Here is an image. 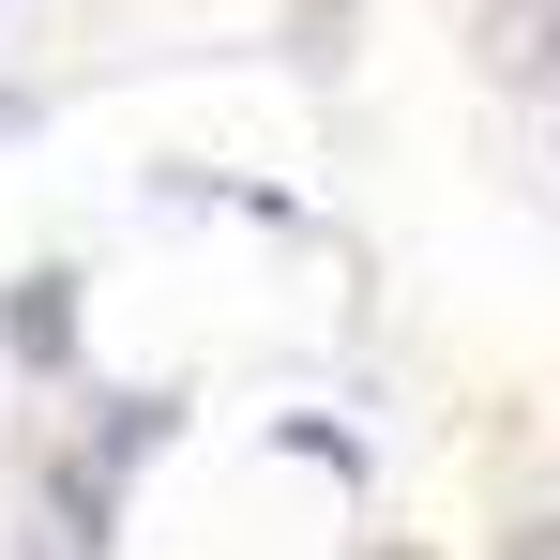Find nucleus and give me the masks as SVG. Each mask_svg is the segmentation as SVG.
<instances>
[{"mask_svg":"<svg viewBox=\"0 0 560 560\" xmlns=\"http://www.w3.org/2000/svg\"><path fill=\"white\" fill-rule=\"evenodd\" d=\"M61 334H77V318H61V273H31V288H15V349L61 364Z\"/></svg>","mask_w":560,"mask_h":560,"instance_id":"f03ea898","label":"nucleus"},{"mask_svg":"<svg viewBox=\"0 0 560 560\" xmlns=\"http://www.w3.org/2000/svg\"><path fill=\"white\" fill-rule=\"evenodd\" d=\"M485 61H500V77H546L560 61V0H500V15H485Z\"/></svg>","mask_w":560,"mask_h":560,"instance_id":"f257e3e1","label":"nucleus"}]
</instances>
